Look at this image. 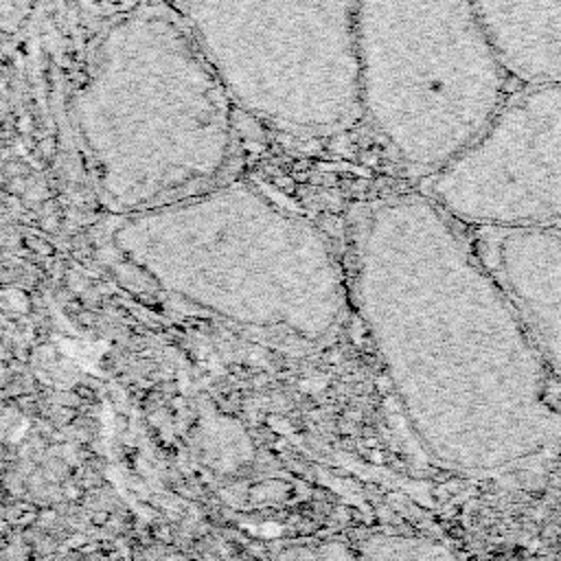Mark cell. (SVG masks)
<instances>
[{"label": "cell", "instance_id": "9c48e42d", "mask_svg": "<svg viewBox=\"0 0 561 561\" xmlns=\"http://www.w3.org/2000/svg\"><path fill=\"white\" fill-rule=\"evenodd\" d=\"M362 554L379 557V559H383V557H388V559H430V557H451L454 552L432 539L386 535V537H375V539L366 541Z\"/></svg>", "mask_w": 561, "mask_h": 561}, {"label": "cell", "instance_id": "277c9868", "mask_svg": "<svg viewBox=\"0 0 561 561\" xmlns=\"http://www.w3.org/2000/svg\"><path fill=\"white\" fill-rule=\"evenodd\" d=\"M357 59L362 110L412 173L443 169L504 103L471 0H357Z\"/></svg>", "mask_w": 561, "mask_h": 561}, {"label": "cell", "instance_id": "7a4b0ae2", "mask_svg": "<svg viewBox=\"0 0 561 561\" xmlns=\"http://www.w3.org/2000/svg\"><path fill=\"white\" fill-rule=\"evenodd\" d=\"M230 101L188 28L162 13L116 22L77 94L101 197L131 215L213 186L232 147Z\"/></svg>", "mask_w": 561, "mask_h": 561}, {"label": "cell", "instance_id": "30bf717a", "mask_svg": "<svg viewBox=\"0 0 561 561\" xmlns=\"http://www.w3.org/2000/svg\"><path fill=\"white\" fill-rule=\"evenodd\" d=\"M33 0H0V28L18 26L31 11Z\"/></svg>", "mask_w": 561, "mask_h": 561}, {"label": "cell", "instance_id": "6da1fadb", "mask_svg": "<svg viewBox=\"0 0 561 561\" xmlns=\"http://www.w3.org/2000/svg\"><path fill=\"white\" fill-rule=\"evenodd\" d=\"M353 259L375 353L432 458L497 471L561 443V383L467 232L427 193L373 202Z\"/></svg>", "mask_w": 561, "mask_h": 561}, {"label": "cell", "instance_id": "8992f818", "mask_svg": "<svg viewBox=\"0 0 561 561\" xmlns=\"http://www.w3.org/2000/svg\"><path fill=\"white\" fill-rule=\"evenodd\" d=\"M427 195L469 228H561V81L504 101Z\"/></svg>", "mask_w": 561, "mask_h": 561}, {"label": "cell", "instance_id": "3957f363", "mask_svg": "<svg viewBox=\"0 0 561 561\" xmlns=\"http://www.w3.org/2000/svg\"><path fill=\"white\" fill-rule=\"evenodd\" d=\"M114 241L164 291L239 324L320 340L344 309L327 239L254 186H208L131 213Z\"/></svg>", "mask_w": 561, "mask_h": 561}, {"label": "cell", "instance_id": "52a82bcc", "mask_svg": "<svg viewBox=\"0 0 561 561\" xmlns=\"http://www.w3.org/2000/svg\"><path fill=\"white\" fill-rule=\"evenodd\" d=\"M471 243L561 383V228H478Z\"/></svg>", "mask_w": 561, "mask_h": 561}, {"label": "cell", "instance_id": "ba28073f", "mask_svg": "<svg viewBox=\"0 0 561 561\" xmlns=\"http://www.w3.org/2000/svg\"><path fill=\"white\" fill-rule=\"evenodd\" d=\"M511 79L561 81V0H471Z\"/></svg>", "mask_w": 561, "mask_h": 561}, {"label": "cell", "instance_id": "5b68a950", "mask_svg": "<svg viewBox=\"0 0 561 561\" xmlns=\"http://www.w3.org/2000/svg\"><path fill=\"white\" fill-rule=\"evenodd\" d=\"M188 31L226 92L300 136L362 110L357 0H184Z\"/></svg>", "mask_w": 561, "mask_h": 561}]
</instances>
